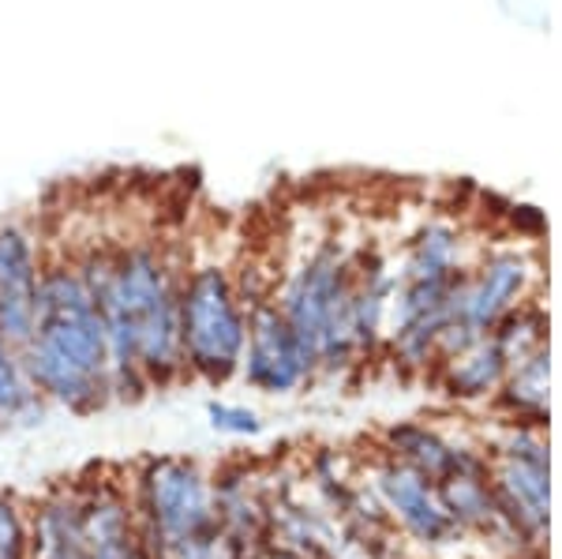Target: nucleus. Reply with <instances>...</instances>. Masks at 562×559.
<instances>
[{
  "label": "nucleus",
  "mask_w": 562,
  "mask_h": 559,
  "mask_svg": "<svg viewBox=\"0 0 562 559\" xmlns=\"http://www.w3.org/2000/svg\"><path fill=\"white\" fill-rule=\"evenodd\" d=\"M42 410V394L34 391L23 357L0 338V421H26Z\"/></svg>",
  "instance_id": "obj_9"
},
{
  "label": "nucleus",
  "mask_w": 562,
  "mask_h": 559,
  "mask_svg": "<svg viewBox=\"0 0 562 559\" xmlns=\"http://www.w3.org/2000/svg\"><path fill=\"white\" fill-rule=\"evenodd\" d=\"M248 312V338H244L240 376L262 394H289L312 376L315 360L293 335L274 301H259Z\"/></svg>",
  "instance_id": "obj_5"
},
{
  "label": "nucleus",
  "mask_w": 562,
  "mask_h": 559,
  "mask_svg": "<svg viewBox=\"0 0 562 559\" xmlns=\"http://www.w3.org/2000/svg\"><path fill=\"white\" fill-rule=\"evenodd\" d=\"M83 270L105 323L113 394H143L188 372L180 346V278L154 245L90 256Z\"/></svg>",
  "instance_id": "obj_1"
},
{
  "label": "nucleus",
  "mask_w": 562,
  "mask_h": 559,
  "mask_svg": "<svg viewBox=\"0 0 562 559\" xmlns=\"http://www.w3.org/2000/svg\"><path fill=\"white\" fill-rule=\"evenodd\" d=\"M0 559H31V518L4 492H0Z\"/></svg>",
  "instance_id": "obj_10"
},
{
  "label": "nucleus",
  "mask_w": 562,
  "mask_h": 559,
  "mask_svg": "<svg viewBox=\"0 0 562 559\" xmlns=\"http://www.w3.org/2000/svg\"><path fill=\"white\" fill-rule=\"evenodd\" d=\"M83 492L65 489L42 503L31 518V559H83Z\"/></svg>",
  "instance_id": "obj_8"
},
{
  "label": "nucleus",
  "mask_w": 562,
  "mask_h": 559,
  "mask_svg": "<svg viewBox=\"0 0 562 559\" xmlns=\"http://www.w3.org/2000/svg\"><path fill=\"white\" fill-rule=\"evenodd\" d=\"M248 312H244L237 282L222 267L206 264L180 278V346L184 368L211 387L240 372Z\"/></svg>",
  "instance_id": "obj_4"
},
{
  "label": "nucleus",
  "mask_w": 562,
  "mask_h": 559,
  "mask_svg": "<svg viewBox=\"0 0 562 559\" xmlns=\"http://www.w3.org/2000/svg\"><path fill=\"white\" fill-rule=\"evenodd\" d=\"M20 357L34 391L71 413H94L113 399L105 323L76 264L42 267L34 335Z\"/></svg>",
  "instance_id": "obj_2"
},
{
  "label": "nucleus",
  "mask_w": 562,
  "mask_h": 559,
  "mask_svg": "<svg viewBox=\"0 0 562 559\" xmlns=\"http://www.w3.org/2000/svg\"><path fill=\"white\" fill-rule=\"evenodd\" d=\"M135 522L150 559H222L214 489L192 458H154L139 473Z\"/></svg>",
  "instance_id": "obj_3"
},
{
  "label": "nucleus",
  "mask_w": 562,
  "mask_h": 559,
  "mask_svg": "<svg viewBox=\"0 0 562 559\" xmlns=\"http://www.w3.org/2000/svg\"><path fill=\"white\" fill-rule=\"evenodd\" d=\"M83 559H143L135 503L113 484H94L83 492Z\"/></svg>",
  "instance_id": "obj_7"
},
{
  "label": "nucleus",
  "mask_w": 562,
  "mask_h": 559,
  "mask_svg": "<svg viewBox=\"0 0 562 559\" xmlns=\"http://www.w3.org/2000/svg\"><path fill=\"white\" fill-rule=\"evenodd\" d=\"M42 259L31 237L15 225L0 230V338L23 349L34 335Z\"/></svg>",
  "instance_id": "obj_6"
},
{
  "label": "nucleus",
  "mask_w": 562,
  "mask_h": 559,
  "mask_svg": "<svg viewBox=\"0 0 562 559\" xmlns=\"http://www.w3.org/2000/svg\"><path fill=\"white\" fill-rule=\"evenodd\" d=\"M206 417H211V428L225 432V436H256L262 428L256 410L233 402H206Z\"/></svg>",
  "instance_id": "obj_11"
}]
</instances>
